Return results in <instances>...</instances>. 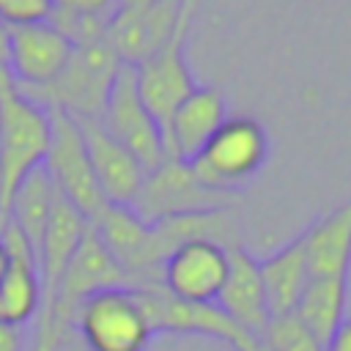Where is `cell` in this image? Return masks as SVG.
Returning a JSON list of instances; mask_svg holds the SVG:
<instances>
[{"mask_svg": "<svg viewBox=\"0 0 351 351\" xmlns=\"http://www.w3.org/2000/svg\"><path fill=\"white\" fill-rule=\"evenodd\" d=\"M217 307L247 335L263 337L271 313L258 269V258H252L241 244L228 247V277L222 285V293L217 299Z\"/></svg>", "mask_w": 351, "mask_h": 351, "instance_id": "cell-15", "label": "cell"}, {"mask_svg": "<svg viewBox=\"0 0 351 351\" xmlns=\"http://www.w3.org/2000/svg\"><path fill=\"white\" fill-rule=\"evenodd\" d=\"M99 121L145 167V173L159 167L167 159L162 126L156 123V118L148 112L145 101L140 99L132 66H126V63L121 66Z\"/></svg>", "mask_w": 351, "mask_h": 351, "instance_id": "cell-9", "label": "cell"}, {"mask_svg": "<svg viewBox=\"0 0 351 351\" xmlns=\"http://www.w3.org/2000/svg\"><path fill=\"white\" fill-rule=\"evenodd\" d=\"M225 121H228V104L219 96V90L197 85L176 107V112L170 115V121L165 126L167 156L192 162Z\"/></svg>", "mask_w": 351, "mask_h": 351, "instance_id": "cell-16", "label": "cell"}, {"mask_svg": "<svg viewBox=\"0 0 351 351\" xmlns=\"http://www.w3.org/2000/svg\"><path fill=\"white\" fill-rule=\"evenodd\" d=\"M74 329L90 351H145L154 340L151 324L129 285L90 293L77 310Z\"/></svg>", "mask_w": 351, "mask_h": 351, "instance_id": "cell-5", "label": "cell"}, {"mask_svg": "<svg viewBox=\"0 0 351 351\" xmlns=\"http://www.w3.org/2000/svg\"><path fill=\"white\" fill-rule=\"evenodd\" d=\"M258 269H261L269 313L271 315L293 313V307H296V302H299V296L310 280L307 255H304V236L299 233L293 241L280 247L274 255L258 261Z\"/></svg>", "mask_w": 351, "mask_h": 351, "instance_id": "cell-19", "label": "cell"}, {"mask_svg": "<svg viewBox=\"0 0 351 351\" xmlns=\"http://www.w3.org/2000/svg\"><path fill=\"white\" fill-rule=\"evenodd\" d=\"M55 0H0V22L14 25H30V22H47L52 14Z\"/></svg>", "mask_w": 351, "mask_h": 351, "instance_id": "cell-23", "label": "cell"}, {"mask_svg": "<svg viewBox=\"0 0 351 351\" xmlns=\"http://www.w3.org/2000/svg\"><path fill=\"white\" fill-rule=\"evenodd\" d=\"M192 0H156L145 8H118L107 27V44L126 66H137L159 52L176 33Z\"/></svg>", "mask_w": 351, "mask_h": 351, "instance_id": "cell-11", "label": "cell"}, {"mask_svg": "<svg viewBox=\"0 0 351 351\" xmlns=\"http://www.w3.org/2000/svg\"><path fill=\"white\" fill-rule=\"evenodd\" d=\"M346 302L348 277H310L293 307V315L310 329V335L321 346H326L346 318Z\"/></svg>", "mask_w": 351, "mask_h": 351, "instance_id": "cell-20", "label": "cell"}, {"mask_svg": "<svg viewBox=\"0 0 351 351\" xmlns=\"http://www.w3.org/2000/svg\"><path fill=\"white\" fill-rule=\"evenodd\" d=\"M195 5H197V0H192L186 5L173 38L159 52H154L148 60L132 66L137 93L145 101L148 112L162 126V134H165V126H167L170 115L176 112V107L197 88V82L192 77V69L186 63V36H189V27H192Z\"/></svg>", "mask_w": 351, "mask_h": 351, "instance_id": "cell-7", "label": "cell"}, {"mask_svg": "<svg viewBox=\"0 0 351 351\" xmlns=\"http://www.w3.org/2000/svg\"><path fill=\"white\" fill-rule=\"evenodd\" d=\"M52 8L80 16H112L118 11V0H55Z\"/></svg>", "mask_w": 351, "mask_h": 351, "instance_id": "cell-24", "label": "cell"}, {"mask_svg": "<svg viewBox=\"0 0 351 351\" xmlns=\"http://www.w3.org/2000/svg\"><path fill=\"white\" fill-rule=\"evenodd\" d=\"M156 0H118V8H145Z\"/></svg>", "mask_w": 351, "mask_h": 351, "instance_id": "cell-28", "label": "cell"}, {"mask_svg": "<svg viewBox=\"0 0 351 351\" xmlns=\"http://www.w3.org/2000/svg\"><path fill=\"white\" fill-rule=\"evenodd\" d=\"M261 343L266 351H324V346L310 335V329L293 315H271Z\"/></svg>", "mask_w": 351, "mask_h": 351, "instance_id": "cell-22", "label": "cell"}, {"mask_svg": "<svg viewBox=\"0 0 351 351\" xmlns=\"http://www.w3.org/2000/svg\"><path fill=\"white\" fill-rule=\"evenodd\" d=\"M129 285L123 269L115 263V258L107 252L101 239L93 228H88L85 239L80 241L77 252L71 255L58 291L52 296V304L36 318V351H60V346L74 332V318L80 304L104 288Z\"/></svg>", "mask_w": 351, "mask_h": 351, "instance_id": "cell-2", "label": "cell"}, {"mask_svg": "<svg viewBox=\"0 0 351 351\" xmlns=\"http://www.w3.org/2000/svg\"><path fill=\"white\" fill-rule=\"evenodd\" d=\"M8 49H11L8 25H3V22H0V69H8Z\"/></svg>", "mask_w": 351, "mask_h": 351, "instance_id": "cell-27", "label": "cell"}, {"mask_svg": "<svg viewBox=\"0 0 351 351\" xmlns=\"http://www.w3.org/2000/svg\"><path fill=\"white\" fill-rule=\"evenodd\" d=\"M0 351H25L22 326H11L0 321Z\"/></svg>", "mask_w": 351, "mask_h": 351, "instance_id": "cell-25", "label": "cell"}, {"mask_svg": "<svg viewBox=\"0 0 351 351\" xmlns=\"http://www.w3.org/2000/svg\"><path fill=\"white\" fill-rule=\"evenodd\" d=\"M324 351H351V318H343V324L335 329Z\"/></svg>", "mask_w": 351, "mask_h": 351, "instance_id": "cell-26", "label": "cell"}, {"mask_svg": "<svg viewBox=\"0 0 351 351\" xmlns=\"http://www.w3.org/2000/svg\"><path fill=\"white\" fill-rule=\"evenodd\" d=\"M230 197L233 195H222V192L203 186L195 178L189 162L167 156L159 167L145 173L143 186H140V192L129 208L143 222H159L167 217H181V214L228 208Z\"/></svg>", "mask_w": 351, "mask_h": 351, "instance_id": "cell-8", "label": "cell"}, {"mask_svg": "<svg viewBox=\"0 0 351 351\" xmlns=\"http://www.w3.org/2000/svg\"><path fill=\"white\" fill-rule=\"evenodd\" d=\"M49 137V110L19 93L11 71L0 69V228L22 178L44 165Z\"/></svg>", "mask_w": 351, "mask_h": 351, "instance_id": "cell-1", "label": "cell"}, {"mask_svg": "<svg viewBox=\"0 0 351 351\" xmlns=\"http://www.w3.org/2000/svg\"><path fill=\"white\" fill-rule=\"evenodd\" d=\"M0 250L5 255L0 274V321L25 329L41 310L38 261L27 239L11 222L0 228Z\"/></svg>", "mask_w": 351, "mask_h": 351, "instance_id": "cell-12", "label": "cell"}, {"mask_svg": "<svg viewBox=\"0 0 351 351\" xmlns=\"http://www.w3.org/2000/svg\"><path fill=\"white\" fill-rule=\"evenodd\" d=\"M77 126L82 132L88 159L104 200L110 206H132L143 186L145 167L101 126L99 118H80Z\"/></svg>", "mask_w": 351, "mask_h": 351, "instance_id": "cell-14", "label": "cell"}, {"mask_svg": "<svg viewBox=\"0 0 351 351\" xmlns=\"http://www.w3.org/2000/svg\"><path fill=\"white\" fill-rule=\"evenodd\" d=\"M58 189L52 184V178L47 176L44 165L30 170L22 184L16 186L14 197H11V208H8V222L27 239V244L33 247V252L38 255V244L44 239L52 206H55Z\"/></svg>", "mask_w": 351, "mask_h": 351, "instance_id": "cell-21", "label": "cell"}, {"mask_svg": "<svg viewBox=\"0 0 351 351\" xmlns=\"http://www.w3.org/2000/svg\"><path fill=\"white\" fill-rule=\"evenodd\" d=\"M304 236V255L310 277H348L351 274V200L318 217Z\"/></svg>", "mask_w": 351, "mask_h": 351, "instance_id": "cell-18", "label": "cell"}, {"mask_svg": "<svg viewBox=\"0 0 351 351\" xmlns=\"http://www.w3.org/2000/svg\"><path fill=\"white\" fill-rule=\"evenodd\" d=\"M228 277V247L214 239H192L176 247L165 263L159 285L192 304H217Z\"/></svg>", "mask_w": 351, "mask_h": 351, "instance_id": "cell-10", "label": "cell"}, {"mask_svg": "<svg viewBox=\"0 0 351 351\" xmlns=\"http://www.w3.org/2000/svg\"><path fill=\"white\" fill-rule=\"evenodd\" d=\"M121 58L104 41L80 44L71 49V58L60 69V74L41 88H19L27 99L41 107H58L71 118H101L104 104L110 99L112 82L121 71Z\"/></svg>", "mask_w": 351, "mask_h": 351, "instance_id": "cell-3", "label": "cell"}, {"mask_svg": "<svg viewBox=\"0 0 351 351\" xmlns=\"http://www.w3.org/2000/svg\"><path fill=\"white\" fill-rule=\"evenodd\" d=\"M269 156L266 129L252 118H228L206 148L189 162L195 178L222 195H233L258 176Z\"/></svg>", "mask_w": 351, "mask_h": 351, "instance_id": "cell-4", "label": "cell"}, {"mask_svg": "<svg viewBox=\"0 0 351 351\" xmlns=\"http://www.w3.org/2000/svg\"><path fill=\"white\" fill-rule=\"evenodd\" d=\"M8 71L19 88H41L52 82L74 49V44L49 22L14 25L8 27Z\"/></svg>", "mask_w": 351, "mask_h": 351, "instance_id": "cell-13", "label": "cell"}, {"mask_svg": "<svg viewBox=\"0 0 351 351\" xmlns=\"http://www.w3.org/2000/svg\"><path fill=\"white\" fill-rule=\"evenodd\" d=\"M3 266H5V255H3V250H0V274H3Z\"/></svg>", "mask_w": 351, "mask_h": 351, "instance_id": "cell-29", "label": "cell"}, {"mask_svg": "<svg viewBox=\"0 0 351 351\" xmlns=\"http://www.w3.org/2000/svg\"><path fill=\"white\" fill-rule=\"evenodd\" d=\"M88 228H90V222L69 200H63L58 195L52 214H49V222H47V230H44V239L38 244V255H36L38 277H41V310H38V315L52 304L58 282H60L71 255L77 252L80 241L85 239Z\"/></svg>", "mask_w": 351, "mask_h": 351, "instance_id": "cell-17", "label": "cell"}, {"mask_svg": "<svg viewBox=\"0 0 351 351\" xmlns=\"http://www.w3.org/2000/svg\"><path fill=\"white\" fill-rule=\"evenodd\" d=\"M47 110H49L52 137H49V148L44 156V170L52 178L58 195L69 200L88 222H93L104 211L107 200L96 184L82 132L69 112L58 107H47Z\"/></svg>", "mask_w": 351, "mask_h": 351, "instance_id": "cell-6", "label": "cell"}]
</instances>
